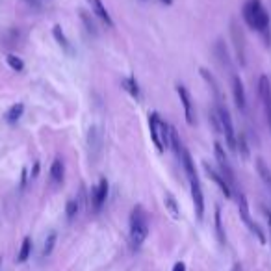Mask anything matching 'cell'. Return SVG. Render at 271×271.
I'll list each match as a JSON object with an SVG mask.
<instances>
[{
  "mask_svg": "<svg viewBox=\"0 0 271 271\" xmlns=\"http://www.w3.org/2000/svg\"><path fill=\"white\" fill-rule=\"evenodd\" d=\"M242 17L245 21V24L252 28L254 32H258L266 45H270L271 41V32H270V13L266 10V6L262 4V0H247L243 4V10H242Z\"/></svg>",
  "mask_w": 271,
  "mask_h": 271,
  "instance_id": "obj_1",
  "label": "cell"
},
{
  "mask_svg": "<svg viewBox=\"0 0 271 271\" xmlns=\"http://www.w3.org/2000/svg\"><path fill=\"white\" fill-rule=\"evenodd\" d=\"M149 236V215L143 206H136L130 214V242L136 249H140Z\"/></svg>",
  "mask_w": 271,
  "mask_h": 271,
  "instance_id": "obj_2",
  "label": "cell"
},
{
  "mask_svg": "<svg viewBox=\"0 0 271 271\" xmlns=\"http://www.w3.org/2000/svg\"><path fill=\"white\" fill-rule=\"evenodd\" d=\"M149 132L150 140L154 143V147L158 149V152H164L167 149L171 143V125L162 121L156 112L149 113Z\"/></svg>",
  "mask_w": 271,
  "mask_h": 271,
  "instance_id": "obj_3",
  "label": "cell"
},
{
  "mask_svg": "<svg viewBox=\"0 0 271 271\" xmlns=\"http://www.w3.org/2000/svg\"><path fill=\"white\" fill-rule=\"evenodd\" d=\"M215 113H217V119H219V126H221V134L225 136L227 141V147L236 152V130H234V123L230 117L229 108L223 103L215 104Z\"/></svg>",
  "mask_w": 271,
  "mask_h": 271,
  "instance_id": "obj_4",
  "label": "cell"
},
{
  "mask_svg": "<svg viewBox=\"0 0 271 271\" xmlns=\"http://www.w3.org/2000/svg\"><path fill=\"white\" fill-rule=\"evenodd\" d=\"M214 154H215V160H217V166H219V173L223 175V178L229 182V186L232 191H240L238 189V184H236V175H234V169L230 166V162L227 158V152H225V147L219 143V141H215L214 143Z\"/></svg>",
  "mask_w": 271,
  "mask_h": 271,
  "instance_id": "obj_5",
  "label": "cell"
},
{
  "mask_svg": "<svg viewBox=\"0 0 271 271\" xmlns=\"http://www.w3.org/2000/svg\"><path fill=\"white\" fill-rule=\"evenodd\" d=\"M103 147H104V134L101 125H93L87 130V156L89 160L97 164L101 156H103Z\"/></svg>",
  "mask_w": 271,
  "mask_h": 271,
  "instance_id": "obj_6",
  "label": "cell"
},
{
  "mask_svg": "<svg viewBox=\"0 0 271 271\" xmlns=\"http://www.w3.org/2000/svg\"><path fill=\"white\" fill-rule=\"evenodd\" d=\"M258 95H260L262 106H264V112H266V119H268V125H270L271 130V82L266 75L260 76V80H258Z\"/></svg>",
  "mask_w": 271,
  "mask_h": 271,
  "instance_id": "obj_7",
  "label": "cell"
},
{
  "mask_svg": "<svg viewBox=\"0 0 271 271\" xmlns=\"http://www.w3.org/2000/svg\"><path fill=\"white\" fill-rule=\"evenodd\" d=\"M230 36H232L234 41V50H236V56H238V62L245 65V36H243L242 26H238V22L232 21L230 22Z\"/></svg>",
  "mask_w": 271,
  "mask_h": 271,
  "instance_id": "obj_8",
  "label": "cell"
},
{
  "mask_svg": "<svg viewBox=\"0 0 271 271\" xmlns=\"http://www.w3.org/2000/svg\"><path fill=\"white\" fill-rule=\"evenodd\" d=\"M189 189H191V201H193L197 219H203L205 217V195H203V189H201L199 177L189 178Z\"/></svg>",
  "mask_w": 271,
  "mask_h": 271,
  "instance_id": "obj_9",
  "label": "cell"
},
{
  "mask_svg": "<svg viewBox=\"0 0 271 271\" xmlns=\"http://www.w3.org/2000/svg\"><path fill=\"white\" fill-rule=\"evenodd\" d=\"M177 93L178 99L182 103V108H184V115H186L188 125H195V106H193V101H191V95L186 89V85L178 84L177 85Z\"/></svg>",
  "mask_w": 271,
  "mask_h": 271,
  "instance_id": "obj_10",
  "label": "cell"
},
{
  "mask_svg": "<svg viewBox=\"0 0 271 271\" xmlns=\"http://www.w3.org/2000/svg\"><path fill=\"white\" fill-rule=\"evenodd\" d=\"M108 189H110V184L106 178H101L99 184L91 189V206H93L95 212H101L103 210L104 203L108 199Z\"/></svg>",
  "mask_w": 271,
  "mask_h": 271,
  "instance_id": "obj_11",
  "label": "cell"
},
{
  "mask_svg": "<svg viewBox=\"0 0 271 271\" xmlns=\"http://www.w3.org/2000/svg\"><path fill=\"white\" fill-rule=\"evenodd\" d=\"M203 169H205L206 175H208V177L215 182V186L221 189V193H223L227 199H230V197H232V189H230V186H229V182L223 178V175H221L219 171H215V169L212 167L208 162H203Z\"/></svg>",
  "mask_w": 271,
  "mask_h": 271,
  "instance_id": "obj_12",
  "label": "cell"
},
{
  "mask_svg": "<svg viewBox=\"0 0 271 271\" xmlns=\"http://www.w3.org/2000/svg\"><path fill=\"white\" fill-rule=\"evenodd\" d=\"M232 97H234L236 106H238V110H240V112H245L247 97H245V87H243L242 78L238 75H232Z\"/></svg>",
  "mask_w": 271,
  "mask_h": 271,
  "instance_id": "obj_13",
  "label": "cell"
},
{
  "mask_svg": "<svg viewBox=\"0 0 271 271\" xmlns=\"http://www.w3.org/2000/svg\"><path fill=\"white\" fill-rule=\"evenodd\" d=\"M214 54L215 58H217V62L221 63V67H225V69H232V60H230V54H229V48H227V45L223 43V39H217L214 45Z\"/></svg>",
  "mask_w": 271,
  "mask_h": 271,
  "instance_id": "obj_14",
  "label": "cell"
},
{
  "mask_svg": "<svg viewBox=\"0 0 271 271\" xmlns=\"http://www.w3.org/2000/svg\"><path fill=\"white\" fill-rule=\"evenodd\" d=\"M236 203H238V212H240V217L243 219V223L247 227H251L254 221L251 219V214H249V203H247V197L243 195L242 191H236Z\"/></svg>",
  "mask_w": 271,
  "mask_h": 271,
  "instance_id": "obj_15",
  "label": "cell"
},
{
  "mask_svg": "<svg viewBox=\"0 0 271 271\" xmlns=\"http://www.w3.org/2000/svg\"><path fill=\"white\" fill-rule=\"evenodd\" d=\"M178 160H180V164H182V167H184V173L188 175V180H189V178H195L197 177L195 162H193V158H191V154H189V150H188L186 147L182 149Z\"/></svg>",
  "mask_w": 271,
  "mask_h": 271,
  "instance_id": "obj_16",
  "label": "cell"
},
{
  "mask_svg": "<svg viewBox=\"0 0 271 271\" xmlns=\"http://www.w3.org/2000/svg\"><path fill=\"white\" fill-rule=\"evenodd\" d=\"M89 4H91V10H93L95 15L103 21L108 28H113V21L110 17V13H108V10L104 8L103 0H89Z\"/></svg>",
  "mask_w": 271,
  "mask_h": 271,
  "instance_id": "obj_17",
  "label": "cell"
},
{
  "mask_svg": "<svg viewBox=\"0 0 271 271\" xmlns=\"http://www.w3.org/2000/svg\"><path fill=\"white\" fill-rule=\"evenodd\" d=\"M65 178V166H63V160L62 158H54L52 166H50V180L54 184H62Z\"/></svg>",
  "mask_w": 271,
  "mask_h": 271,
  "instance_id": "obj_18",
  "label": "cell"
},
{
  "mask_svg": "<svg viewBox=\"0 0 271 271\" xmlns=\"http://www.w3.org/2000/svg\"><path fill=\"white\" fill-rule=\"evenodd\" d=\"M121 85H123V89H125L126 93L130 95L132 99H136V101H140V99H141L140 85H138V82H136V78H134V76H128V78H123V80H121Z\"/></svg>",
  "mask_w": 271,
  "mask_h": 271,
  "instance_id": "obj_19",
  "label": "cell"
},
{
  "mask_svg": "<svg viewBox=\"0 0 271 271\" xmlns=\"http://www.w3.org/2000/svg\"><path fill=\"white\" fill-rule=\"evenodd\" d=\"M164 205H166V210L171 214L173 219H178V217H180V208H178V203L173 193H169V191L166 193V197H164Z\"/></svg>",
  "mask_w": 271,
  "mask_h": 271,
  "instance_id": "obj_20",
  "label": "cell"
},
{
  "mask_svg": "<svg viewBox=\"0 0 271 271\" xmlns=\"http://www.w3.org/2000/svg\"><path fill=\"white\" fill-rule=\"evenodd\" d=\"M236 152L242 160H249V145H247V138L245 134H236Z\"/></svg>",
  "mask_w": 271,
  "mask_h": 271,
  "instance_id": "obj_21",
  "label": "cell"
},
{
  "mask_svg": "<svg viewBox=\"0 0 271 271\" xmlns=\"http://www.w3.org/2000/svg\"><path fill=\"white\" fill-rule=\"evenodd\" d=\"M22 113H24V104H13L10 110L6 112V123H10V125H15V123L19 121L21 117H22Z\"/></svg>",
  "mask_w": 271,
  "mask_h": 271,
  "instance_id": "obj_22",
  "label": "cell"
},
{
  "mask_svg": "<svg viewBox=\"0 0 271 271\" xmlns=\"http://www.w3.org/2000/svg\"><path fill=\"white\" fill-rule=\"evenodd\" d=\"M256 171H258V175H260L262 182H264L266 186H271V169L262 158H256Z\"/></svg>",
  "mask_w": 271,
  "mask_h": 271,
  "instance_id": "obj_23",
  "label": "cell"
},
{
  "mask_svg": "<svg viewBox=\"0 0 271 271\" xmlns=\"http://www.w3.org/2000/svg\"><path fill=\"white\" fill-rule=\"evenodd\" d=\"M214 225H215V234H217V240L219 243H223L225 245V230H223V221H221V208L219 206H215L214 210Z\"/></svg>",
  "mask_w": 271,
  "mask_h": 271,
  "instance_id": "obj_24",
  "label": "cell"
},
{
  "mask_svg": "<svg viewBox=\"0 0 271 271\" xmlns=\"http://www.w3.org/2000/svg\"><path fill=\"white\" fill-rule=\"evenodd\" d=\"M52 36H54V39L58 41V45L63 48V50H67V52H71V45H69V39L65 38V34H63V30H62V26L60 24H56L54 28H52Z\"/></svg>",
  "mask_w": 271,
  "mask_h": 271,
  "instance_id": "obj_25",
  "label": "cell"
},
{
  "mask_svg": "<svg viewBox=\"0 0 271 271\" xmlns=\"http://www.w3.org/2000/svg\"><path fill=\"white\" fill-rule=\"evenodd\" d=\"M201 76H203V78H205V80H206V84H208V85H210V87H212V93H214L215 101L219 103V99H221V95H219V85H217V80H215L214 76H212V75H210V73H208V71H206L205 67L201 69Z\"/></svg>",
  "mask_w": 271,
  "mask_h": 271,
  "instance_id": "obj_26",
  "label": "cell"
},
{
  "mask_svg": "<svg viewBox=\"0 0 271 271\" xmlns=\"http://www.w3.org/2000/svg\"><path fill=\"white\" fill-rule=\"evenodd\" d=\"M30 252H32V240H30L28 236L22 240L21 243V249H19V254H17V262L22 264V262H26L30 258Z\"/></svg>",
  "mask_w": 271,
  "mask_h": 271,
  "instance_id": "obj_27",
  "label": "cell"
},
{
  "mask_svg": "<svg viewBox=\"0 0 271 271\" xmlns=\"http://www.w3.org/2000/svg\"><path fill=\"white\" fill-rule=\"evenodd\" d=\"M56 240H58L56 232H50V234H48L47 240H45V243H43V256H50V252L54 251Z\"/></svg>",
  "mask_w": 271,
  "mask_h": 271,
  "instance_id": "obj_28",
  "label": "cell"
},
{
  "mask_svg": "<svg viewBox=\"0 0 271 271\" xmlns=\"http://www.w3.org/2000/svg\"><path fill=\"white\" fill-rule=\"evenodd\" d=\"M6 62H8V65H10L15 73H22L24 63H22V60H21L19 56H15V54H8V56H6Z\"/></svg>",
  "mask_w": 271,
  "mask_h": 271,
  "instance_id": "obj_29",
  "label": "cell"
},
{
  "mask_svg": "<svg viewBox=\"0 0 271 271\" xmlns=\"http://www.w3.org/2000/svg\"><path fill=\"white\" fill-rule=\"evenodd\" d=\"M80 19H82L85 30H87V32H89L91 36H97V34H99V30H97V24H95L93 21L89 19V15H87L85 11H80Z\"/></svg>",
  "mask_w": 271,
  "mask_h": 271,
  "instance_id": "obj_30",
  "label": "cell"
},
{
  "mask_svg": "<svg viewBox=\"0 0 271 271\" xmlns=\"http://www.w3.org/2000/svg\"><path fill=\"white\" fill-rule=\"evenodd\" d=\"M65 214H67V219H73V217L78 214V201H76V199H71V201H67Z\"/></svg>",
  "mask_w": 271,
  "mask_h": 271,
  "instance_id": "obj_31",
  "label": "cell"
},
{
  "mask_svg": "<svg viewBox=\"0 0 271 271\" xmlns=\"http://www.w3.org/2000/svg\"><path fill=\"white\" fill-rule=\"evenodd\" d=\"M26 180H28V171H26V169H22V171H21V189H24V186H26Z\"/></svg>",
  "mask_w": 271,
  "mask_h": 271,
  "instance_id": "obj_32",
  "label": "cell"
},
{
  "mask_svg": "<svg viewBox=\"0 0 271 271\" xmlns=\"http://www.w3.org/2000/svg\"><path fill=\"white\" fill-rule=\"evenodd\" d=\"M171 271H186V264H184V262H177Z\"/></svg>",
  "mask_w": 271,
  "mask_h": 271,
  "instance_id": "obj_33",
  "label": "cell"
},
{
  "mask_svg": "<svg viewBox=\"0 0 271 271\" xmlns=\"http://www.w3.org/2000/svg\"><path fill=\"white\" fill-rule=\"evenodd\" d=\"M39 175V162H36L34 164V169H32V175H30V178H38Z\"/></svg>",
  "mask_w": 271,
  "mask_h": 271,
  "instance_id": "obj_34",
  "label": "cell"
},
{
  "mask_svg": "<svg viewBox=\"0 0 271 271\" xmlns=\"http://www.w3.org/2000/svg\"><path fill=\"white\" fill-rule=\"evenodd\" d=\"M262 210H264V215H266V219H268V225H270V230H271V210H268L266 206H264Z\"/></svg>",
  "mask_w": 271,
  "mask_h": 271,
  "instance_id": "obj_35",
  "label": "cell"
},
{
  "mask_svg": "<svg viewBox=\"0 0 271 271\" xmlns=\"http://www.w3.org/2000/svg\"><path fill=\"white\" fill-rule=\"evenodd\" d=\"M160 2H162V4H167V6H171V4H173V0H160Z\"/></svg>",
  "mask_w": 271,
  "mask_h": 271,
  "instance_id": "obj_36",
  "label": "cell"
}]
</instances>
